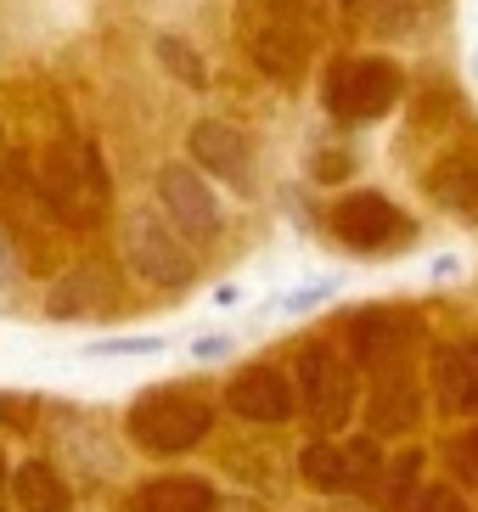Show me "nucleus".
Returning a JSON list of instances; mask_svg holds the SVG:
<instances>
[{
  "instance_id": "f257e3e1",
  "label": "nucleus",
  "mask_w": 478,
  "mask_h": 512,
  "mask_svg": "<svg viewBox=\"0 0 478 512\" xmlns=\"http://www.w3.org/2000/svg\"><path fill=\"white\" fill-rule=\"evenodd\" d=\"M237 34L259 74L293 85L315 57V6L310 0H242Z\"/></svg>"
},
{
  "instance_id": "f03ea898",
  "label": "nucleus",
  "mask_w": 478,
  "mask_h": 512,
  "mask_svg": "<svg viewBox=\"0 0 478 512\" xmlns=\"http://www.w3.org/2000/svg\"><path fill=\"white\" fill-rule=\"evenodd\" d=\"M214 428V400L197 383H158V389L135 394L130 417H124V434H130L135 451L147 456H180L203 445Z\"/></svg>"
},
{
  "instance_id": "7ed1b4c3",
  "label": "nucleus",
  "mask_w": 478,
  "mask_h": 512,
  "mask_svg": "<svg viewBox=\"0 0 478 512\" xmlns=\"http://www.w3.org/2000/svg\"><path fill=\"white\" fill-rule=\"evenodd\" d=\"M34 186H40L45 209L57 214L62 226H79V231L96 226V220L107 214V197H113L107 164H102V152L90 147V141H57V147L45 152Z\"/></svg>"
},
{
  "instance_id": "20e7f679",
  "label": "nucleus",
  "mask_w": 478,
  "mask_h": 512,
  "mask_svg": "<svg viewBox=\"0 0 478 512\" xmlns=\"http://www.w3.org/2000/svg\"><path fill=\"white\" fill-rule=\"evenodd\" d=\"M405 91V74L394 68L389 57H344L327 68V91H321V102H327L332 119L344 124H366V119H383L394 102H400Z\"/></svg>"
},
{
  "instance_id": "39448f33",
  "label": "nucleus",
  "mask_w": 478,
  "mask_h": 512,
  "mask_svg": "<svg viewBox=\"0 0 478 512\" xmlns=\"http://www.w3.org/2000/svg\"><path fill=\"white\" fill-rule=\"evenodd\" d=\"M299 406L321 434H338L360 406L355 366H349L332 344H321V338L299 349Z\"/></svg>"
},
{
  "instance_id": "423d86ee",
  "label": "nucleus",
  "mask_w": 478,
  "mask_h": 512,
  "mask_svg": "<svg viewBox=\"0 0 478 512\" xmlns=\"http://www.w3.org/2000/svg\"><path fill=\"white\" fill-rule=\"evenodd\" d=\"M124 265H130L141 282L169 287V293L197 276V259H192V248H186V237L152 209L124 214Z\"/></svg>"
},
{
  "instance_id": "0eeeda50",
  "label": "nucleus",
  "mask_w": 478,
  "mask_h": 512,
  "mask_svg": "<svg viewBox=\"0 0 478 512\" xmlns=\"http://www.w3.org/2000/svg\"><path fill=\"white\" fill-rule=\"evenodd\" d=\"M349 349L372 372H400V361L422 349V316L405 304H366L360 316H349Z\"/></svg>"
},
{
  "instance_id": "6e6552de",
  "label": "nucleus",
  "mask_w": 478,
  "mask_h": 512,
  "mask_svg": "<svg viewBox=\"0 0 478 512\" xmlns=\"http://www.w3.org/2000/svg\"><path fill=\"white\" fill-rule=\"evenodd\" d=\"M299 473H304L310 490H327V496L372 490L377 473H383V451H377L372 434H360V439H315L310 451L299 456Z\"/></svg>"
},
{
  "instance_id": "1a4fd4ad",
  "label": "nucleus",
  "mask_w": 478,
  "mask_h": 512,
  "mask_svg": "<svg viewBox=\"0 0 478 512\" xmlns=\"http://www.w3.org/2000/svg\"><path fill=\"white\" fill-rule=\"evenodd\" d=\"M152 186H158L164 220L186 242H209L214 231H220V203H214V192H209V181H203L197 164H164Z\"/></svg>"
},
{
  "instance_id": "9d476101",
  "label": "nucleus",
  "mask_w": 478,
  "mask_h": 512,
  "mask_svg": "<svg viewBox=\"0 0 478 512\" xmlns=\"http://www.w3.org/2000/svg\"><path fill=\"white\" fill-rule=\"evenodd\" d=\"M327 220H332V237L344 242V248H355V254H377V248H389V242L405 237V214L383 192L338 197V209Z\"/></svg>"
},
{
  "instance_id": "9b49d317",
  "label": "nucleus",
  "mask_w": 478,
  "mask_h": 512,
  "mask_svg": "<svg viewBox=\"0 0 478 512\" xmlns=\"http://www.w3.org/2000/svg\"><path fill=\"white\" fill-rule=\"evenodd\" d=\"M124 299L119 287V271L107 265V259H85L74 271L62 276L51 287V299H45V316L51 321H90V316H113Z\"/></svg>"
},
{
  "instance_id": "f8f14e48",
  "label": "nucleus",
  "mask_w": 478,
  "mask_h": 512,
  "mask_svg": "<svg viewBox=\"0 0 478 512\" xmlns=\"http://www.w3.org/2000/svg\"><path fill=\"white\" fill-rule=\"evenodd\" d=\"M225 406L237 411L242 422H287L299 411V394L276 366H242L231 383H225Z\"/></svg>"
},
{
  "instance_id": "ddd939ff",
  "label": "nucleus",
  "mask_w": 478,
  "mask_h": 512,
  "mask_svg": "<svg viewBox=\"0 0 478 512\" xmlns=\"http://www.w3.org/2000/svg\"><path fill=\"white\" fill-rule=\"evenodd\" d=\"M186 152H192V164L203 169V175H220V181H231L237 192H248V164H254V152H248V136H242L237 124L197 119L192 136H186Z\"/></svg>"
},
{
  "instance_id": "4468645a",
  "label": "nucleus",
  "mask_w": 478,
  "mask_h": 512,
  "mask_svg": "<svg viewBox=\"0 0 478 512\" xmlns=\"http://www.w3.org/2000/svg\"><path fill=\"white\" fill-rule=\"evenodd\" d=\"M422 422V389L411 383V372H377L372 394H366V428L372 439L411 434Z\"/></svg>"
},
{
  "instance_id": "2eb2a0df",
  "label": "nucleus",
  "mask_w": 478,
  "mask_h": 512,
  "mask_svg": "<svg viewBox=\"0 0 478 512\" xmlns=\"http://www.w3.org/2000/svg\"><path fill=\"white\" fill-rule=\"evenodd\" d=\"M422 186H428V197H434L445 214L473 220V226H478V152L473 147L445 152V158L422 175Z\"/></svg>"
},
{
  "instance_id": "dca6fc26",
  "label": "nucleus",
  "mask_w": 478,
  "mask_h": 512,
  "mask_svg": "<svg viewBox=\"0 0 478 512\" xmlns=\"http://www.w3.org/2000/svg\"><path fill=\"white\" fill-rule=\"evenodd\" d=\"M434 394L456 417H478V344H445L434 355Z\"/></svg>"
},
{
  "instance_id": "f3484780",
  "label": "nucleus",
  "mask_w": 478,
  "mask_h": 512,
  "mask_svg": "<svg viewBox=\"0 0 478 512\" xmlns=\"http://www.w3.org/2000/svg\"><path fill=\"white\" fill-rule=\"evenodd\" d=\"M214 507H220V496L197 473H164V479H147L135 490V512H214Z\"/></svg>"
},
{
  "instance_id": "a211bd4d",
  "label": "nucleus",
  "mask_w": 478,
  "mask_h": 512,
  "mask_svg": "<svg viewBox=\"0 0 478 512\" xmlns=\"http://www.w3.org/2000/svg\"><path fill=\"white\" fill-rule=\"evenodd\" d=\"M434 17H439V0H377L372 12H366V29H372L377 40H411V34H422Z\"/></svg>"
},
{
  "instance_id": "6ab92c4d",
  "label": "nucleus",
  "mask_w": 478,
  "mask_h": 512,
  "mask_svg": "<svg viewBox=\"0 0 478 512\" xmlns=\"http://www.w3.org/2000/svg\"><path fill=\"white\" fill-rule=\"evenodd\" d=\"M12 490H17V507H23V512H68V501H74V496H68V484H62L45 462H23V467H17Z\"/></svg>"
},
{
  "instance_id": "aec40b11",
  "label": "nucleus",
  "mask_w": 478,
  "mask_h": 512,
  "mask_svg": "<svg viewBox=\"0 0 478 512\" xmlns=\"http://www.w3.org/2000/svg\"><path fill=\"white\" fill-rule=\"evenodd\" d=\"M417 473H422V451H400L394 462H383V473H377V484H372V501L383 512H411V490H417Z\"/></svg>"
},
{
  "instance_id": "412c9836",
  "label": "nucleus",
  "mask_w": 478,
  "mask_h": 512,
  "mask_svg": "<svg viewBox=\"0 0 478 512\" xmlns=\"http://www.w3.org/2000/svg\"><path fill=\"white\" fill-rule=\"evenodd\" d=\"M158 62H164V74H175L186 91H203L209 85V62L192 51V40H180V34H158Z\"/></svg>"
},
{
  "instance_id": "4be33fe9",
  "label": "nucleus",
  "mask_w": 478,
  "mask_h": 512,
  "mask_svg": "<svg viewBox=\"0 0 478 512\" xmlns=\"http://www.w3.org/2000/svg\"><path fill=\"white\" fill-rule=\"evenodd\" d=\"M445 462H450V473H456L462 484H478V428H467V434L450 439Z\"/></svg>"
},
{
  "instance_id": "5701e85b",
  "label": "nucleus",
  "mask_w": 478,
  "mask_h": 512,
  "mask_svg": "<svg viewBox=\"0 0 478 512\" xmlns=\"http://www.w3.org/2000/svg\"><path fill=\"white\" fill-rule=\"evenodd\" d=\"M411 512H473V507H467V496L456 490V484H422L417 501H411Z\"/></svg>"
},
{
  "instance_id": "b1692460",
  "label": "nucleus",
  "mask_w": 478,
  "mask_h": 512,
  "mask_svg": "<svg viewBox=\"0 0 478 512\" xmlns=\"http://www.w3.org/2000/svg\"><path fill=\"white\" fill-rule=\"evenodd\" d=\"M34 417H40V394H0V428L29 434Z\"/></svg>"
},
{
  "instance_id": "393cba45",
  "label": "nucleus",
  "mask_w": 478,
  "mask_h": 512,
  "mask_svg": "<svg viewBox=\"0 0 478 512\" xmlns=\"http://www.w3.org/2000/svg\"><path fill=\"white\" fill-rule=\"evenodd\" d=\"M164 349V338H152V332H141V338H96V344H85V355H158Z\"/></svg>"
},
{
  "instance_id": "a878e982",
  "label": "nucleus",
  "mask_w": 478,
  "mask_h": 512,
  "mask_svg": "<svg viewBox=\"0 0 478 512\" xmlns=\"http://www.w3.org/2000/svg\"><path fill=\"white\" fill-rule=\"evenodd\" d=\"M310 169H315V181L332 186V181H344V175H349V158H344V152H315Z\"/></svg>"
},
{
  "instance_id": "bb28decb",
  "label": "nucleus",
  "mask_w": 478,
  "mask_h": 512,
  "mask_svg": "<svg viewBox=\"0 0 478 512\" xmlns=\"http://www.w3.org/2000/svg\"><path fill=\"white\" fill-rule=\"evenodd\" d=\"M192 355L197 361H220V355H231V338H225V332H209V338H197L192 344Z\"/></svg>"
},
{
  "instance_id": "cd10ccee",
  "label": "nucleus",
  "mask_w": 478,
  "mask_h": 512,
  "mask_svg": "<svg viewBox=\"0 0 478 512\" xmlns=\"http://www.w3.org/2000/svg\"><path fill=\"white\" fill-rule=\"evenodd\" d=\"M332 293V282H321V287H304V293H287L282 299V310H304V304H321Z\"/></svg>"
},
{
  "instance_id": "c85d7f7f",
  "label": "nucleus",
  "mask_w": 478,
  "mask_h": 512,
  "mask_svg": "<svg viewBox=\"0 0 478 512\" xmlns=\"http://www.w3.org/2000/svg\"><path fill=\"white\" fill-rule=\"evenodd\" d=\"M12 271H17V254H12V242L0 237V282H12Z\"/></svg>"
},
{
  "instance_id": "c756f323",
  "label": "nucleus",
  "mask_w": 478,
  "mask_h": 512,
  "mask_svg": "<svg viewBox=\"0 0 478 512\" xmlns=\"http://www.w3.org/2000/svg\"><path fill=\"white\" fill-rule=\"evenodd\" d=\"M0 484H6V456H0Z\"/></svg>"
},
{
  "instance_id": "7c9ffc66",
  "label": "nucleus",
  "mask_w": 478,
  "mask_h": 512,
  "mask_svg": "<svg viewBox=\"0 0 478 512\" xmlns=\"http://www.w3.org/2000/svg\"><path fill=\"white\" fill-rule=\"evenodd\" d=\"M0 152H6V130H0Z\"/></svg>"
}]
</instances>
